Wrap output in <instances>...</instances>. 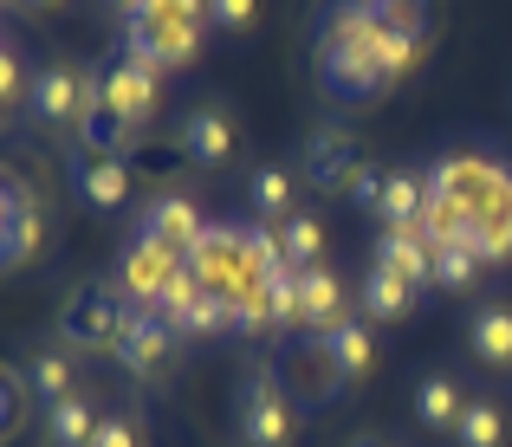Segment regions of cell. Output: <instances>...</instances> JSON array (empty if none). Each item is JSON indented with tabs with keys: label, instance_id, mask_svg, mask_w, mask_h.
I'll use <instances>...</instances> for the list:
<instances>
[{
	"label": "cell",
	"instance_id": "1",
	"mask_svg": "<svg viewBox=\"0 0 512 447\" xmlns=\"http://www.w3.org/2000/svg\"><path fill=\"white\" fill-rule=\"evenodd\" d=\"M318 85L338 104H370L396 85L370 0H338V7L325 13V26H318Z\"/></svg>",
	"mask_w": 512,
	"mask_h": 447
},
{
	"label": "cell",
	"instance_id": "2",
	"mask_svg": "<svg viewBox=\"0 0 512 447\" xmlns=\"http://www.w3.org/2000/svg\"><path fill=\"white\" fill-rule=\"evenodd\" d=\"M201 39H208V7L201 0H130L124 7V52L156 65V72L195 65Z\"/></svg>",
	"mask_w": 512,
	"mask_h": 447
},
{
	"label": "cell",
	"instance_id": "3",
	"mask_svg": "<svg viewBox=\"0 0 512 447\" xmlns=\"http://www.w3.org/2000/svg\"><path fill=\"white\" fill-rule=\"evenodd\" d=\"M26 117L39 130H78L85 137L98 124V72H85L72 59H46L33 72V91H26Z\"/></svg>",
	"mask_w": 512,
	"mask_h": 447
},
{
	"label": "cell",
	"instance_id": "4",
	"mask_svg": "<svg viewBox=\"0 0 512 447\" xmlns=\"http://www.w3.org/2000/svg\"><path fill=\"white\" fill-rule=\"evenodd\" d=\"M234 428H240V447H292V435H299L292 396H286V383H279L266 363H247V370H240Z\"/></svg>",
	"mask_w": 512,
	"mask_h": 447
},
{
	"label": "cell",
	"instance_id": "5",
	"mask_svg": "<svg viewBox=\"0 0 512 447\" xmlns=\"http://www.w3.org/2000/svg\"><path fill=\"white\" fill-rule=\"evenodd\" d=\"M130 318H137V305H130L124 292L85 286V292L65 298V311H59V344H72L78 357H85V350H111V357H117V344H124Z\"/></svg>",
	"mask_w": 512,
	"mask_h": 447
},
{
	"label": "cell",
	"instance_id": "6",
	"mask_svg": "<svg viewBox=\"0 0 512 447\" xmlns=\"http://www.w3.org/2000/svg\"><path fill=\"white\" fill-rule=\"evenodd\" d=\"M182 266H188L182 253H169V247H156V240L130 234L124 247H117V292H124L137 311H163V298H169V286H175Z\"/></svg>",
	"mask_w": 512,
	"mask_h": 447
},
{
	"label": "cell",
	"instance_id": "7",
	"mask_svg": "<svg viewBox=\"0 0 512 447\" xmlns=\"http://www.w3.org/2000/svg\"><path fill=\"white\" fill-rule=\"evenodd\" d=\"M363 169H370V156L357 149L350 130H312V143H305V182H312V188H325V195H350Z\"/></svg>",
	"mask_w": 512,
	"mask_h": 447
},
{
	"label": "cell",
	"instance_id": "8",
	"mask_svg": "<svg viewBox=\"0 0 512 447\" xmlns=\"http://www.w3.org/2000/svg\"><path fill=\"white\" fill-rule=\"evenodd\" d=\"M137 234L143 240H156V247H169V253H195L201 247V234H208V221H201V208L188 195H175V188H163V195H150L143 201V214H137Z\"/></svg>",
	"mask_w": 512,
	"mask_h": 447
},
{
	"label": "cell",
	"instance_id": "9",
	"mask_svg": "<svg viewBox=\"0 0 512 447\" xmlns=\"http://www.w3.org/2000/svg\"><path fill=\"white\" fill-rule=\"evenodd\" d=\"M175 143H182L188 162H201V169H221V162H234V149H240V124H234V111H227V104L208 98V104H195V111L182 117Z\"/></svg>",
	"mask_w": 512,
	"mask_h": 447
},
{
	"label": "cell",
	"instance_id": "10",
	"mask_svg": "<svg viewBox=\"0 0 512 447\" xmlns=\"http://www.w3.org/2000/svg\"><path fill=\"white\" fill-rule=\"evenodd\" d=\"M175 350H182V337H175L156 311H137V318H130V331H124V344H117V363H124L137 383H156V376L175 363Z\"/></svg>",
	"mask_w": 512,
	"mask_h": 447
},
{
	"label": "cell",
	"instance_id": "11",
	"mask_svg": "<svg viewBox=\"0 0 512 447\" xmlns=\"http://www.w3.org/2000/svg\"><path fill=\"white\" fill-rule=\"evenodd\" d=\"M370 266H389V273L409 279L415 292H428V286H435V240H428L422 227H383Z\"/></svg>",
	"mask_w": 512,
	"mask_h": 447
},
{
	"label": "cell",
	"instance_id": "12",
	"mask_svg": "<svg viewBox=\"0 0 512 447\" xmlns=\"http://www.w3.org/2000/svg\"><path fill=\"white\" fill-rule=\"evenodd\" d=\"M467 350L487 370H512V298H474V311H467Z\"/></svg>",
	"mask_w": 512,
	"mask_h": 447
},
{
	"label": "cell",
	"instance_id": "13",
	"mask_svg": "<svg viewBox=\"0 0 512 447\" xmlns=\"http://www.w3.org/2000/svg\"><path fill=\"white\" fill-rule=\"evenodd\" d=\"M350 318V292H344V279L331 273V266H305L299 273V324L312 337H325L331 324H344Z\"/></svg>",
	"mask_w": 512,
	"mask_h": 447
},
{
	"label": "cell",
	"instance_id": "14",
	"mask_svg": "<svg viewBox=\"0 0 512 447\" xmlns=\"http://www.w3.org/2000/svg\"><path fill=\"white\" fill-rule=\"evenodd\" d=\"M461 415H467L461 376H448V370H422V376H415V422H422V428L454 435V428H461Z\"/></svg>",
	"mask_w": 512,
	"mask_h": 447
},
{
	"label": "cell",
	"instance_id": "15",
	"mask_svg": "<svg viewBox=\"0 0 512 447\" xmlns=\"http://www.w3.org/2000/svg\"><path fill=\"white\" fill-rule=\"evenodd\" d=\"M415 305H422V292H415L409 279H396L389 266H370V273H363V286H357V318L396 324V318H409Z\"/></svg>",
	"mask_w": 512,
	"mask_h": 447
},
{
	"label": "cell",
	"instance_id": "16",
	"mask_svg": "<svg viewBox=\"0 0 512 447\" xmlns=\"http://www.w3.org/2000/svg\"><path fill=\"white\" fill-rule=\"evenodd\" d=\"M72 182H78V195H85V208L111 214V208L130 201V162L124 156H85V162H72Z\"/></svg>",
	"mask_w": 512,
	"mask_h": 447
},
{
	"label": "cell",
	"instance_id": "17",
	"mask_svg": "<svg viewBox=\"0 0 512 447\" xmlns=\"http://www.w3.org/2000/svg\"><path fill=\"white\" fill-rule=\"evenodd\" d=\"M26 389H33L39 402H65L78 396V350L72 344H39L33 357H26Z\"/></svg>",
	"mask_w": 512,
	"mask_h": 447
},
{
	"label": "cell",
	"instance_id": "18",
	"mask_svg": "<svg viewBox=\"0 0 512 447\" xmlns=\"http://www.w3.org/2000/svg\"><path fill=\"white\" fill-rule=\"evenodd\" d=\"M318 350L331 357L338 383H357V376H370V357H376V344H370V318H357V311H350L344 324H331V331L318 337Z\"/></svg>",
	"mask_w": 512,
	"mask_h": 447
},
{
	"label": "cell",
	"instance_id": "19",
	"mask_svg": "<svg viewBox=\"0 0 512 447\" xmlns=\"http://www.w3.org/2000/svg\"><path fill=\"white\" fill-rule=\"evenodd\" d=\"M46 208H39L26 188H7V266H26L46 253Z\"/></svg>",
	"mask_w": 512,
	"mask_h": 447
},
{
	"label": "cell",
	"instance_id": "20",
	"mask_svg": "<svg viewBox=\"0 0 512 447\" xmlns=\"http://www.w3.org/2000/svg\"><path fill=\"white\" fill-rule=\"evenodd\" d=\"M422 208H428V175L422 169H389V182H383L370 214L383 227H422Z\"/></svg>",
	"mask_w": 512,
	"mask_h": 447
},
{
	"label": "cell",
	"instance_id": "21",
	"mask_svg": "<svg viewBox=\"0 0 512 447\" xmlns=\"http://www.w3.org/2000/svg\"><path fill=\"white\" fill-rule=\"evenodd\" d=\"M286 396H299V402H325V396H338V370H331V357L318 350V337L312 344H299L292 350V363H286Z\"/></svg>",
	"mask_w": 512,
	"mask_h": 447
},
{
	"label": "cell",
	"instance_id": "22",
	"mask_svg": "<svg viewBox=\"0 0 512 447\" xmlns=\"http://www.w3.org/2000/svg\"><path fill=\"white\" fill-rule=\"evenodd\" d=\"M292 195H299V188H292V169L286 162H260V169L247 175V201H253V214H260L266 227H279V221H292Z\"/></svg>",
	"mask_w": 512,
	"mask_h": 447
},
{
	"label": "cell",
	"instance_id": "23",
	"mask_svg": "<svg viewBox=\"0 0 512 447\" xmlns=\"http://www.w3.org/2000/svg\"><path fill=\"white\" fill-rule=\"evenodd\" d=\"M98 402L78 389V396H65V402H52L46 409V441L52 447H91V435H98Z\"/></svg>",
	"mask_w": 512,
	"mask_h": 447
},
{
	"label": "cell",
	"instance_id": "24",
	"mask_svg": "<svg viewBox=\"0 0 512 447\" xmlns=\"http://www.w3.org/2000/svg\"><path fill=\"white\" fill-rule=\"evenodd\" d=\"M279 234V260L292 266V273H305V266H318V253H325V221H318V214H292V221H279L273 227Z\"/></svg>",
	"mask_w": 512,
	"mask_h": 447
},
{
	"label": "cell",
	"instance_id": "25",
	"mask_svg": "<svg viewBox=\"0 0 512 447\" xmlns=\"http://www.w3.org/2000/svg\"><path fill=\"white\" fill-rule=\"evenodd\" d=\"M454 447H506L500 396H467V415H461V428H454Z\"/></svg>",
	"mask_w": 512,
	"mask_h": 447
},
{
	"label": "cell",
	"instance_id": "26",
	"mask_svg": "<svg viewBox=\"0 0 512 447\" xmlns=\"http://www.w3.org/2000/svg\"><path fill=\"white\" fill-rule=\"evenodd\" d=\"M221 331H234V298L214 292V286H201L195 305L175 318V337H221Z\"/></svg>",
	"mask_w": 512,
	"mask_h": 447
},
{
	"label": "cell",
	"instance_id": "27",
	"mask_svg": "<svg viewBox=\"0 0 512 447\" xmlns=\"http://www.w3.org/2000/svg\"><path fill=\"white\" fill-rule=\"evenodd\" d=\"M480 273H487V260H480L467 240H454V247H435V286H441V292H474Z\"/></svg>",
	"mask_w": 512,
	"mask_h": 447
},
{
	"label": "cell",
	"instance_id": "28",
	"mask_svg": "<svg viewBox=\"0 0 512 447\" xmlns=\"http://www.w3.org/2000/svg\"><path fill=\"white\" fill-rule=\"evenodd\" d=\"M227 298H234V331L240 337H260L266 324H273V292H266V279H253V286H240Z\"/></svg>",
	"mask_w": 512,
	"mask_h": 447
},
{
	"label": "cell",
	"instance_id": "29",
	"mask_svg": "<svg viewBox=\"0 0 512 447\" xmlns=\"http://www.w3.org/2000/svg\"><path fill=\"white\" fill-rule=\"evenodd\" d=\"M201 7H208V33H234V39H247L253 20H260V0H201Z\"/></svg>",
	"mask_w": 512,
	"mask_h": 447
},
{
	"label": "cell",
	"instance_id": "30",
	"mask_svg": "<svg viewBox=\"0 0 512 447\" xmlns=\"http://www.w3.org/2000/svg\"><path fill=\"white\" fill-rule=\"evenodd\" d=\"M26 91H33V78H20V46L7 39V52H0V104H7V111H20Z\"/></svg>",
	"mask_w": 512,
	"mask_h": 447
},
{
	"label": "cell",
	"instance_id": "31",
	"mask_svg": "<svg viewBox=\"0 0 512 447\" xmlns=\"http://www.w3.org/2000/svg\"><path fill=\"white\" fill-rule=\"evenodd\" d=\"M91 447H143L137 415H104V422H98V435H91Z\"/></svg>",
	"mask_w": 512,
	"mask_h": 447
},
{
	"label": "cell",
	"instance_id": "32",
	"mask_svg": "<svg viewBox=\"0 0 512 447\" xmlns=\"http://www.w3.org/2000/svg\"><path fill=\"white\" fill-rule=\"evenodd\" d=\"M7 428H20V370H7Z\"/></svg>",
	"mask_w": 512,
	"mask_h": 447
},
{
	"label": "cell",
	"instance_id": "33",
	"mask_svg": "<svg viewBox=\"0 0 512 447\" xmlns=\"http://www.w3.org/2000/svg\"><path fill=\"white\" fill-rule=\"evenodd\" d=\"M7 7H13V13H26V20H33V13H52V7H59V0H7Z\"/></svg>",
	"mask_w": 512,
	"mask_h": 447
},
{
	"label": "cell",
	"instance_id": "34",
	"mask_svg": "<svg viewBox=\"0 0 512 447\" xmlns=\"http://www.w3.org/2000/svg\"><path fill=\"white\" fill-rule=\"evenodd\" d=\"M350 447H389V441H383V435H357Z\"/></svg>",
	"mask_w": 512,
	"mask_h": 447
},
{
	"label": "cell",
	"instance_id": "35",
	"mask_svg": "<svg viewBox=\"0 0 512 447\" xmlns=\"http://www.w3.org/2000/svg\"><path fill=\"white\" fill-rule=\"evenodd\" d=\"M91 7H117V13H124V7H130V0H91Z\"/></svg>",
	"mask_w": 512,
	"mask_h": 447
},
{
	"label": "cell",
	"instance_id": "36",
	"mask_svg": "<svg viewBox=\"0 0 512 447\" xmlns=\"http://www.w3.org/2000/svg\"><path fill=\"white\" fill-rule=\"evenodd\" d=\"M389 447H396V441H389Z\"/></svg>",
	"mask_w": 512,
	"mask_h": 447
}]
</instances>
